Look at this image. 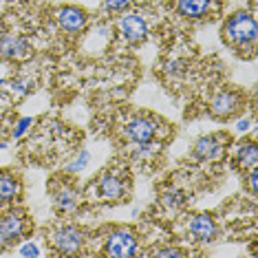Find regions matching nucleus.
Listing matches in <instances>:
<instances>
[{
  "label": "nucleus",
  "instance_id": "28",
  "mask_svg": "<svg viewBox=\"0 0 258 258\" xmlns=\"http://www.w3.org/2000/svg\"><path fill=\"white\" fill-rule=\"evenodd\" d=\"M3 84H5V80H0V86H3Z\"/></svg>",
  "mask_w": 258,
  "mask_h": 258
},
{
  "label": "nucleus",
  "instance_id": "22",
  "mask_svg": "<svg viewBox=\"0 0 258 258\" xmlns=\"http://www.w3.org/2000/svg\"><path fill=\"white\" fill-rule=\"evenodd\" d=\"M31 124H33L31 117H20L18 124H16V128H14V137H16V139H20L22 135L29 131V126H31Z\"/></svg>",
  "mask_w": 258,
  "mask_h": 258
},
{
  "label": "nucleus",
  "instance_id": "24",
  "mask_svg": "<svg viewBox=\"0 0 258 258\" xmlns=\"http://www.w3.org/2000/svg\"><path fill=\"white\" fill-rule=\"evenodd\" d=\"M247 185H249L251 195H256V190H258V170L256 168H249V172H247Z\"/></svg>",
  "mask_w": 258,
  "mask_h": 258
},
{
  "label": "nucleus",
  "instance_id": "8",
  "mask_svg": "<svg viewBox=\"0 0 258 258\" xmlns=\"http://www.w3.org/2000/svg\"><path fill=\"white\" fill-rule=\"evenodd\" d=\"M55 18H57V25H60L62 31L71 33V36L80 33L82 29L86 27V22H89L86 11L80 7H60L55 11Z\"/></svg>",
  "mask_w": 258,
  "mask_h": 258
},
{
  "label": "nucleus",
  "instance_id": "21",
  "mask_svg": "<svg viewBox=\"0 0 258 258\" xmlns=\"http://www.w3.org/2000/svg\"><path fill=\"white\" fill-rule=\"evenodd\" d=\"M157 148L159 146H155V144H142V146H133V157H150V155H155Z\"/></svg>",
  "mask_w": 258,
  "mask_h": 258
},
{
  "label": "nucleus",
  "instance_id": "5",
  "mask_svg": "<svg viewBox=\"0 0 258 258\" xmlns=\"http://www.w3.org/2000/svg\"><path fill=\"white\" fill-rule=\"evenodd\" d=\"M95 190H97V197H102L104 201H119V199L126 197V190H128V183L115 170L102 174L95 183Z\"/></svg>",
  "mask_w": 258,
  "mask_h": 258
},
{
  "label": "nucleus",
  "instance_id": "9",
  "mask_svg": "<svg viewBox=\"0 0 258 258\" xmlns=\"http://www.w3.org/2000/svg\"><path fill=\"white\" fill-rule=\"evenodd\" d=\"M223 150H225V144H223L221 135H205V137L197 139L192 155L199 161H216L223 157Z\"/></svg>",
  "mask_w": 258,
  "mask_h": 258
},
{
  "label": "nucleus",
  "instance_id": "18",
  "mask_svg": "<svg viewBox=\"0 0 258 258\" xmlns=\"http://www.w3.org/2000/svg\"><path fill=\"white\" fill-rule=\"evenodd\" d=\"M89 161H91V155H89V150H84V152H80L78 157L71 161V163H67V172H71V174H78V172H82L86 166H89Z\"/></svg>",
  "mask_w": 258,
  "mask_h": 258
},
{
  "label": "nucleus",
  "instance_id": "3",
  "mask_svg": "<svg viewBox=\"0 0 258 258\" xmlns=\"http://www.w3.org/2000/svg\"><path fill=\"white\" fill-rule=\"evenodd\" d=\"M124 135H126V139L133 146L150 144V142H155L157 121L152 119V117H144V115L133 117V119L126 124V128H124Z\"/></svg>",
  "mask_w": 258,
  "mask_h": 258
},
{
  "label": "nucleus",
  "instance_id": "25",
  "mask_svg": "<svg viewBox=\"0 0 258 258\" xmlns=\"http://www.w3.org/2000/svg\"><path fill=\"white\" fill-rule=\"evenodd\" d=\"M20 256H40V249L33 243H27L20 247Z\"/></svg>",
  "mask_w": 258,
  "mask_h": 258
},
{
  "label": "nucleus",
  "instance_id": "4",
  "mask_svg": "<svg viewBox=\"0 0 258 258\" xmlns=\"http://www.w3.org/2000/svg\"><path fill=\"white\" fill-rule=\"evenodd\" d=\"M106 254L110 258H131L137 254V236L131 230H115L106 240Z\"/></svg>",
  "mask_w": 258,
  "mask_h": 258
},
{
  "label": "nucleus",
  "instance_id": "11",
  "mask_svg": "<svg viewBox=\"0 0 258 258\" xmlns=\"http://www.w3.org/2000/svg\"><path fill=\"white\" fill-rule=\"evenodd\" d=\"M187 232H190L192 238H197L199 243H210V240L216 236L219 227H216V221L210 214H197L187 221Z\"/></svg>",
  "mask_w": 258,
  "mask_h": 258
},
{
  "label": "nucleus",
  "instance_id": "26",
  "mask_svg": "<svg viewBox=\"0 0 258 258\" xmlns=\"http://www.w3.org/2000/svg\"><path fill=\"white\" fill-rule=\"evenodd\" d=\"M247 128H249V119H240L236 124V131H240V133H245Z\"/></svg>",
  "mask_w": 258,
  "mask_h": 258
},
{
  "label": "nucleus",
  "instance_id": "19",
  "mask_svg": "<svg viewBox=\"0 0 258 258\" xmlns=\"http://www.w3.org/2000/svg\"><path fill=\"white\" fill-rule=\"evenodd\" d=\"M11 91L16 93V95H27V93L33 91V82L27 80V78H18L11 82Z\"/></svg>",
  "mask_w": 258,
  "mask_h": 258
},
{
  "label": "nucleus",
  "instance_id": "10",
  "mask_svg": "<svg viewBox=\"0 0 258 258\" xmlns=\"http://www.w3.org/2000/svg\"><path fill=\"white\" fill-rule=\"evenodd\" d=\"M25 221L20 219L18 214H5L0 216V249L14 245L16 240L22 238L25 234Z\"/></svg>",
  "mask_w": 258,
  "mask_h": 258
},
{
  "label": "nucleus",
  "instance_id": "20",
  "mask_svg": "<svg viewBox=\"0 0 258 258\" xmlns=\"http://www.w3.org/2000/svg\"><path fill=\"white\" fill-rule=\"evenodd\" d=\"M133 0H102L104 9L106 11H113V14H119V11H126L131 7Z\"/></svg>",
  "mask_w": 258,
  "mask_h": 258
},
{
  "label": "nucleus",
  "instance_id": "15",
  "mask_svg": "<svg viewBox=\"0 0 258 258\" xmlns=\"http://www.w3.org/2000/svg\"><path fill=\"white\" fill-rule=\"evenodd\" d=\"M236 161L240 168H256L258 163V146L254 142H243L236 150Z\"/></svg>",
  "mask_w": 258,
  "mask_h": 258
},
{
  "label": "nucleus",
  "instance_id": "16",
  "mask_svg": "<svg viewBox=\"0 0 258 258\" xmlns=\"http://www.w3.org/2000/svg\"><path fill=\"white\" fill-rule=\"evenodd\" d=\"M20 195V183L14 174H0V203H9Z\"/></svg>",
  "mask_w": 258,
  "mask_h": 258
},
{
  "label": "nucleus",
  "instance_id": "6",
  "mask_svg": "<svg viewBox=\"0 0 258 258\" xmlns=\"http://www.w3.org/2000/svg\"><path fill=\"white\" fill-rule=\"evenodd\" d=\"M119 31L131 44H139L148 36V20L142 14H126L119 18Z\"/></svg>",
  "mask_w": 258,
  "mask_h": 258
},
{
  "label": "nucleus",
  "instance_id": "13",
  "mask_svg": "<svg viewBox=\"0 0 258 258\" xmlns=\"http://www.w3.org/2000/svg\"><path fill=\"white\" fill-rule=\"evenodd\" d=\"M238 106H240V97L236 95V93H230V91L219 93V95H216V97L212 99V104H210L212 113H214V115H219V117H227V115H232Z\"/></svg>",
  "mask_w": 258,
  "mask_h": 258
},
{
  "label": "nucleus",
  "instance_id": "17",
  "mask_svg": "<svg viewBox=\"0 0 258 258\" xmlns=\"http://www.w3.org/2000/svg\"><path fill=\"white\" fill-rule=\"evenodd\" d=\"M183 201H185L183 192L177 190V187H170V190H166L161 195V205L166 210H179L181 205H183Z\"/></svg>",
  "mask_w": 258,
  "mask_h": 258
},
{
  "label": "nucleus",
  "instance_id": "14",
  "mask_svg": "<svg viewBox=\"0 0 258 258\" xmlns=\"http://www.w3.org/2000/svg\"><path fill=\"white\" fill-rule=\"evenodd\" d=\"M177 7H179V14L183 16V18L197 20V18H203V16L210 11L212 0H179Z\"/></svg>",
  "mask_w": 258,
  "mask_h": 258
},
{
  "label": "nucleus",
  "instance_id": "7",
  "mask_svg": "<svg viewBox=\"0 0 258 258\" xmlns=\"http://www.w3.org/2000/svg\"><path fill=\"white\" fill-rule=\"evenodd\" d=\"M29 55H31V44L25 38L14 36V33L0 36V57L3 60H25Z\"/></svg>",
  "mask_w": 258,
  "mask_h": 258
},
{
  "label": "nucleus",
  "instance_id": "1",
  "mask_svg": "<svg viewBox=\"0 0 258 258\" xmlns=\"http://www.w3.org/2000/svg\"><path fill=\"white\" fill-rule=\"evenodd\" d=\"M223 33H225V38L234 46H251L258 36L254 16L249 11H236V14H232L225 25H223Z\"/></svg>",
  "mask_w": 258,
  "mask_h": 258
},
{
  "label": "nucleus",
  "instance_id": "2",
  "mask_svg": "<svg viewBox=\"0 0 258 258\" xmlns=\"http://www.w3.org/2000/svg\"><path fill=\"white\" fill-rule=\"evenodd\" d=\"M84 240H86V236L78 225H60L53 234H51V243H53V247L64 256L78 254V251L82 249V245H84Z\"/></svg>",
  "mask_w": 258,
  "mask_h": 258
},
{
  "label": "nucleus",
  "instance_id": "27",
  "mask_svg": "<svg viewBox=\"0 0 258 258\" xmlns=\"http://www.w3.org/2000/svg\"><path fill=\"white\" fill-rule=\"evenodd\" d=\"M5 148H7V144H5V142H0V150H5Z\"/></svg>",
  "mask_w": 258,
  "mask_h": 258
},
{
  "label": "nucleus",
  "instance_id": "12",
  "mask_svg": "<svg viewBox=\"0 0 258 258\" xmlns=\"http://www.w3.org/2000/svg\"><path fill=\"white\" fill-rule=\"evenodd\" d=\"M78 203H80V197L71 185H57L53 190V205L60 210V212H64V214L75 212V210H78Z\"/></svg>",
  "mask_w": 258,
  "mask_h": 258
},
{
  "label": "nucleus",
  "instance_id": "23",
  "mask_svg": "<svg viewBox=\"0 0 258 258\" xmlns=\"http://www.w3.org/2000/svg\"><path fill=\"white\" fill-rule=\"evenodd\" d=\"M152 256H157V258H179V256H185V251H181L177 247H166V249H155Z\"/></svg>",
  "mask_w": 258,
  "mask_h": 258
}]
</instances>
